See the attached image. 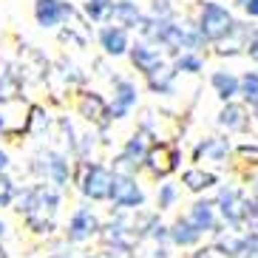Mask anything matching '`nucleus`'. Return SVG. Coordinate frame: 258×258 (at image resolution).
<instances>
[{"label":"nucleus","mask_w":258,"mask_h":258,"mask_svg":"<svg viewBox=\"0 0 258 258\" xmlns=\"http://www.w3.org/2000/svg\"><path fill=\"white\" fill-rule=\"evenodd\" d=\"M210 83H213V88H216V94H219L221 99H233L235 94H241V80L233 77L230 71H216Z\"/></svg>","instance_id":"f8f14e48"},{"label":"nucleus","mask_w":258,"mask_h":258,"mask_svg":"<svg viewBox=\"0 0 258 258\" xmlns=\"http://www.w3.org/2000/svg\"><path fill=\"white\" fill-rule=\"evenodd\" d=\"M6 170H9V153H6V151H0V176L6 173Z\"/></svg>","instance_id":"bb28decb"},{"label":"nucleus","mask_w":258,"mask_h":258,"mask_svg":"<svg viewBox=\"0 0 258 258\" xmlns=\"http://www.w3.org/2000/svg\"><path fill=\"white\" fill-rule=\"evenodd\" d=\"M202 69V60H199L196 54H182L179 60H176V71H187V74H193V71Z\"/></svg>","instance_id":"4be33fe9"},{"label":"nucleus","mask_w":258,"mask_h":258,"mask_svg":"<svg viewBox=\"0 0 258 258\" xmlns=\"http://www.w3.org/2000/svg\"><path fill=\"white\" fill-rule=\"evenodd\" d=\"M213 207H216L213 202H196V205H193L190 221H193V224H196L202 233H205V230H213V227H216V210H213Z\"/></svg>","instance_id":"2eb2a0df"},{"label":"nucleus","mask_w":258,"mask_h":258,"mask_svg":"<svg viewBox=\"0 0 258 258\" xmlns=\"http://www.w3.org/2000/svg\"><path fill=\"white\" fill-rule=\"evenodd\" d=\"M108 17H111L119 29H128V26H142L145 23V17H142V12H139V6H137V3H131V0H119V3H114Z\"/></svg>","instance_id":"9d476101"},{"label":"nucleus","mask_w":258,"mask_h":258,"mask_svg":"<svg viewBox=\"0 0 258 258\" xmlns=\"http://www.w3.org/2000/svg\"><path fill=\"white\" fill-rule=\"evenodd\" d=\"M111 6H114V0H88L85 3V15L91 20H105L111 15Z\"/></svg>","instance_id":"aec40b11"},{"label":"nucleus","mask_w":258,"mask_h":258,"mask_svg":"<svg viewBox=\"0 0 258 258\" xmlns=\"http://www.w3.org/2000/svg\"><path fill=\"white\" fill-rule=\"evenodd\" d=\"M233 29H235V20L221 3H205L202 17H199V34H202V40H213V43L224 40Z\"/></svg>","instance_id":"f257e3e1"},{"label":"nucleus","mask_w":258,"mask_h":258,"mask_svg":"<svg viewBox=\"0 0 258 258\" xmlns=\"http://www.w3.org/2000/svg\"><path fill=\"white\" fill-rule=\"evenodd\" d=\"M148 167H151L156 176H167L170 170H176V162H179V151L173 145H156L153 151H148Z\"/></svg>","instance_id":"0eeeda50"},{"label":"nucleus","mask_w":258,"mask_h":258,"mask_svg":"<svg viewBox=\"0 0 258 258\" xmlns=\"http://www.w3.org/2000/svg\"><path fill=\"white\" fill-rule=\"evenodd\" d=\"M46 173H48V179H51V182L57 184V187H62V184L69 182V162L62 159L60 153H48Z\"/></svg>","instance_id":"dca6fc26"},{"label":"nucleus","mask_w":258,"mask_h":258,"mask_svg":"<svg viewBox=\"0 0 258 258\" xmlns=\"http://www.w3.org/2000/svg\"><path fill=\"white\" fill-rule=\"evenodd\" d=\"M99 43H102V48L108 54H114V57L128 51V34L119 26H105V29L99 31Z\"/></svg>","instance_id":"9b49d317"},{"label":"nucleus","mask_w":258,"mask_h":258,"mask_svg":"<svg viewBox=\"0 0 258 258\" xmlns=\"http://www.w3.org/2000/svg\"><path fill=\"white\" fill-rule=\"evenodd\" d=\"M3 233H6V224H3V221H0V235H3Z\"/></svg>","instance_id":"c85d7f7f"},{"label":"nucleus","mask_w":258,"mask_h":258,"mask_svg":"<svg viewBox=\"0 0 258 258\" xmlns=\"http://www.w3.org/2000/svg\"><path fill=\"white\" fill-rule=\"evenodd\" d=\"M219 122L224 125L227 131H247V116H244V108L238 105H227L221 111Z\"/></svg>","instance_id":"f3484780"},{"label":"nucleus","mask_w":258,"mask_h":258,"mask_svg":"<svg viewBox=\"0 0 258 258\" xmlns=\"http://www.w3.org/2000/svg\"><path fill=\"white\" fill-rule=\"evenodd\" d=\"M71 15H74V6L66 3V0H37L34 3V20L43 29H54Z\"/></svg>","instance_id":"20e7f679"},{"label":"nucleus","mask_w":258,"mask_h":258,"mask_svg":"<svg viewBox=\"0 0 258 258\" xmlns=\"http://www.w3.org/2000/svg\"><path fill=\"white\" fill-rule=\"evenodd\" d=\"M241 94L247 97V102H250L252 108L258 105V74L255 71H250V74L241 77Z\"/></svg>","instance_id":"412c9836"},{"label":"nucleus","mask_w":258,"mask_h":258,"mask_svg":"<svg viewBox=\"0 0 258 258\" xmlns=\"http://www.w3.org/2000/svg\"><path fill=\"white\" fill-rule=\"evenodd\" d=\"M219 205H221V216H224L233 227H238V224H241L244 216H250V207L238 199V193H235V190H221Z\"/></svg>","instance_id":"6e6552de"},{"label":"nucleus","mask_w":258,"mask_h":258,"mask_svg":"<svg viewBox=\"0 0 258 258\" xmlns=\"http://www.w3.org/2000/svg\"><path fill=\"white\" fill-rule=\"evenodd\" d=\"M137 99H139L137 85L128 83V80H116V85H114V102H111V111H108V114L114 116V119L128 116V111L137 105Z\"/></svg>","instance_id":"423d86ee"},{"label":"nucleus","mask_w":258,"mask_h":258,"mask_svg":"<svg viewBox=\"0 0 258 258\" xmlns=\"http://www.w3.org/2000/svg\"><path fill=\"white\" fill-rule=\"evenodd\" d=\"M131 57L137 62V69L145 71L148 77H153L156 71H162V54L156 48H151L148 43H137V46L131 48Z\"/></svg>","instance_id":"1a4fd4ad"},{"label":"nucleus","mask_w":258,"mask_h":258,"mask_svg":"<svg viewBox=\"0 0 258 258\" xmlns=\"http://www.w3.org/2000/svg\"><path fill=\"white\" fill-rule=\"evenodd\" d=\"M111 199H114V205H119V207H139L145 202V193L137 184V179H131L128 173H114Z\"/></svg>","instance_id":"7ed1b4c3"},{"label":"nucleus","mask_w":258,"mask_h":258,"mask_svg":"<svg viewBox=\"0 0 258 258\" xmlns=\"http://www.w3.org/2000/svg\"><path fill=\"white\" fill-rule=\"evenodd\" d=\"M255 114H258V105H255Z\"/></svg>","instance_id":"c756f323"},{"label":"nucleus","mask_w":258,"mask_h":258,"mask_svg":"<svg viewBox=\"0 0 258 258\" xmlns=\"http://www.w3.org/2000/svg\"><path fill=\"white\" fill-rule=\"evenodd\" d=\"M15 196V184L9 182L6 176H0V205H9Z\"/></svg>","instance_id":"b1692460"},{"label":"nucleus","mask_w":258,"mask_h":258,"mask_svg":"<svg viewBox=\"0 0 258 258\" xmlns=\"http://www.w3.org/2000/svg\"><path fill=\"white\" fill-rule=\"evenodd\" d=\"M247 54H250L252 60H258V31L252 34L250 40H247Z\"/></svg>","instance_id":"a878e982"},{"label":"nucleus","mask_w":258,"mask_h":258,"mask_svg":"<svg viewBox=\"0 0 258 258\" xmlns=\"http://www.w3.org/2000/svg\"><path fill=\"white\" fill-rule=\"evenodd\" d=\"M97 230H99V219L91 213V207H80V210H74L66 233H69V241H85Z\"/></svg>","instance_id":"39448f33"},{"label":"nucleus","mask_w":258,"mask_h":258,"mask_svg":"<svg viewBox=\"0 0 258 258\" xmlns=\"http://www.w3.org/2000/svg\"><path fill=\"white\" fill-rule=\"evenodd\" d=\"M142 159H148V145H145L142 134H134V137L128 139V145H125L119 162H125V165H139Z\"/></svg>","instance_id":"4468645a"},{"label":"nucleus","mask_w":258,"mask_h":258,"mask_svg":"<svg viewBox=\"0 0 258 258\" xmlns=\"http://www.w3.org/2000/svg\"><path fill=\"white\" fill-rule=\"evenodd\" d=\"M111 182H114V173L102 165H88L83 176V193L94 202H102V199H111Z\"/></svg>","instance_id":"f03ea898"},{"label":"nucleus","mask_w":258,"mask_h":258,"mask_svg":"<svg viewBox=\"0 0 258 258\" xmlns=\"http://www.w3.org/2000/svg\"><path fill=\"white\" fill-rule=\"evenodd\" d=\"M182 182L187 184L190 190H205V187H210V184H216V176L205 173V170H199V167H193V170H184Z\"/></svg>","instance_id":"a211bd4d"},{"label":"nucleus","mask_w":258,"mask_h":258,"mask_svg":"<svg viewBox=\"0 0 258 258\" xmlns=\"http://www.w3.org/2000/svg\"><path fill=\"white\" fill-rule=\"evenodd\" d=\"M176 202V187L173 184H162L159 187V207L165 210V207H170Z\"/></svg>","instance_id":"5701e85b"},{"label":"nucleus","mask_w":258,"mask_h":258,"mask_svg":"<svg viewBox=\"0 0 258 258\" xmlns=\"http://www.w3.org/2000/svg\"><path fill=\"white\" fill-rule=\"evenodd\" d=\"M250 17H258V0H235Z\"/></svg>","instance_id":"393cba45"},{"label":"nucleus","mask_w":258,"mask_h":258,"mask_svg":"<svg viewBox=\"0 0 258 258\" xmlns=\"http://www.w3.org/2000/svg\"><path fill=\"white\" fill-rule=\"evenodd\" d=\"M227 151H230V145L224 142V139H205V142L196 148V156L205 153V156H213V159H221Z\"/></svg>","instance_id":"6ab92c4d"},{"label":"nucleus","mask_w":258,"mask_h":258,"mask_svg":"<svg viewBox=\"0 0 258 258\" xmlns=\"http://www.w3.org/2000/svg\"><path fill=\"white\" fill-rule=\"evenodd\" d=\"M170 238H173L176 244L187 247V244H196L199 238H202V230H199L190 219H179L173 224V230H170Z\"/></svg>","instance_id":"ddd939ff"},{"label":"nucleus","mask_w":258,"mask_h":258,"mask_svg":"<svg viewBox=\"0 0 258 258\" xmlns=\"http://www.w3.org/2000/svg\"><path fill=\"white\" fill-rule=\"evenodd\" d=\"M252 224H255V227H258V210L252 213Z\"/></svg>","instance_id":"cd10ccee"}]
</instances>
